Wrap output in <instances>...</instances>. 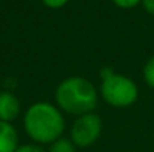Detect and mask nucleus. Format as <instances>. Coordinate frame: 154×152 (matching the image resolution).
<instances>
[{
  "label": "nucleus",
  "instance_id": "9",
  "mask_svg": "<svg viewBox=\"0 0 154 152\" xmlns=\"http://www.w3.org/2000/svg\"><path fill=\"white\" fill-rule=\"evenodd\" d=\"M15 152H47L41 145H38V143H24V145H20L18 148H17V151Z\"/></svg>",
  "mask_w": 154,
  "mask_h": 152
},
{
  "label": "nucleus",
  "instance_id": "4",
  "mask_svg": "<svg viewBox=\"0 0 154 152\" xmlns=\"http://www.w3.org/2000/svg\"><path fill=\"white\" fill-rule=\"evenodd\" d=\"M102 130V118L97 113L90 112L73 119L69 131V139L76 148H90L99 140Z\"/></svg>",
  "mask_w": 154,
  "mask_h": 152
},
{
  "label": "nucleus",
  "instance_id": "1",
  "mask_svg": "<svg viewBox=\"0 0 154 152\" xmlns=\"http://www.w3.org/2000/svg\"><path fill=\"white\" fill-rule=\"evenodd\" d=\"M23 127L33 143L41 146L51 145L63 137L66 121L64 113L50 101H36L30 104L23 115Z\"/></svg>",
  "mask_w": 154,
  "mask_h": 152
},
{
  "label": "nucleus",
  "instance_id": "7",
  "mask_svg": "<svg viewBox=\"0 0 154 152\" xmlns=\"http://www.w3.org/2000/svg\"><path fill=\"white\" fill-rule=\"evenodd\" d=\"M47 152H76V146L69 137H60L51 145H48Z\"/></svg>",
  "mask_w": 154,
  "mask_h": 152
},
{
  "label": "nucleus",
  "instance_id": "5",
  "mask_svg": "<svg viewBox=\"0 0 154 152\" xmlns=\"http://www.w3.org/2000/svg\"><path fill=\"white\" fill-rule=\"evenodd\" d=\"M21 113V103L11 91H0V121L12 124Z\"/></svg>",
  "mask_w": 154,
  "mask_h": 152
},
{
  "label": "nucleus",
  "instance_id": "3",
  "mask_svg": "<svg viewBox=\"0 0 154 152\" xmlns=\"http://www.w3.org/2000/svg\"><path fill=\"white\" fill-rule=\"evenodd\" d=\"M99 94L106 104L115 109H126L136 103L139 88L129 76L114 73L111 69H103Z\"/></svg>",
  "mask_w": 154,
  "mask_h": 152
},
{
  "label": "nucleus",
  "instance_id": "2",
  "mask_svg": "<svg viewBox=\"0 0 154 152\" xmlns=\"http://www.w3.org/2000/svg\"><path fill=\"white\" fill-rule=\"evenodd\" d=\"M55 106L67 115L81 116L94 112L99 94L91 81L82 76H69L63 79L54 93Z\"/></svg>",
  "mask_w": 154,
  "mask_h": 152
},
{
  "label": "nucleus",
  "instance_id": "8",
  "mask_svg": "<svg viewBox=\"0 0 154 152\" xmlns=\"http://www.w3.org/2000/svg\"><path fill=\"white\" fill-rule=\"evenodd\" d=\"M142 76H144L145 84H147L150 88H154V55H151V57L145 61L144 69H142Z\"/></svg>",
  "mask_w": 154,
  "mask_h": 152
},
{
  "label": "nucleus",
  "instance_id": "10",
  "mask_svg": "<svg viewBox=\"0 0 154 152\" xmlns=\"http://www.w3.org/2000/svg\"><path fill=\"white\" fill-rule=\"evenodd\" d=\"M112 1L115 6H118L121 9H132L142 3V0H112Z\"/></svg>",
  "mask_w": 154,
  "mask_h": 152
},
{
  "label": "nucleus",
  "instance_id": "12",
  "mask_svg": "<svg viewBox=\"0 0 154 152\" xmlns=\"http://www.w3.org/2000/svg\"><path fill=\"white\" fill-rule=\"evenodd\" d=\"M141 4L144 6V9H145L150 15H154V0H142Z\"/></svg>",
  "mask_w": 154,
  "mask_h": 152
},
{
  "label": "nucleus",
  "instance_id": "6",
  "mask_svg": "<svg viewBox=\"0 0 154 152\" xmlns=\"http://www.w3.org/2000/svg\"><path fill=\"white\" fill-rule=\"evenodd\" d=\"M20 146V139L15 127L0 121V152H15Z\"/></svg>",
  "mask_w": 154,
  "mask_h": 152
},
{
  "label": "nucleus",
  "instance_id": "11",
  "mask_svg": "<svg viewBox=\"0 0 154 152\" xmlns=\"http://www.w3.org/2000/svg\"><path fill=\"white\" fill-rule=\"evenodd\" d=\"M41 1L50 9H60L69 3V0H41Z\"/></svg>",
  "mask_w": 154,
  "mask_h": 152
}]
</instances>
